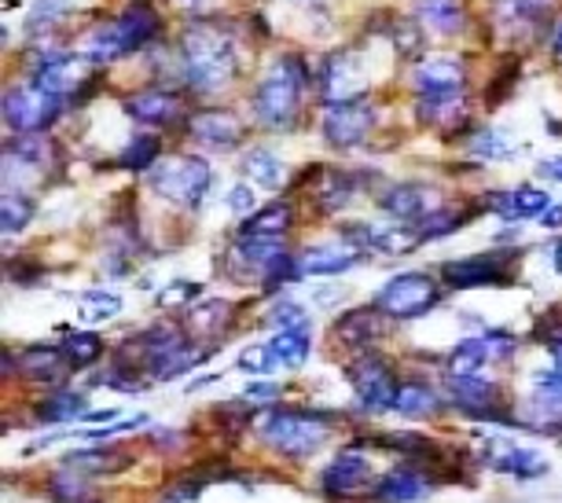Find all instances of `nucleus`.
Returning <instances> with one entry per match:
<instances>
[{
	"label": "nucleus",
	"instance_id": "nucleus-1",
	"mask_svg": "<svg viewBox=\"0 0 562 503\" xmlns=\"http://www.w3.org/2000/svg\"><path fill=\"white\" fill-rule=\"evenodd\" d=\"M239 56L228 34L214 26H188L180 37V74L199 92H217L236 78Z\"/></svg>",
	"mask_w": 562,
	"mask_h": 503
},
{
	"label": "nucleus",
	"instance_id": "nucleus-2",
	"mask_svg": "<svg viewBox=\"0 0 562 503\" xmlns=\"http://www.w3.org/2000/svg\"><path fill=\"white\" fill-rule=\"evenodd\" d=\"M302 92H305L302 59L280 56L265 70L258 89H254V114H258L265 130H288L302 107Z\"/></svg>",
	"mask_w": 562,
	"mask_h": 503
},
{
	"label": "nucleus",
	"instance_id": "nucleus-3",
	"mask_svg": "<svg viewBox=\"0 0 562 503\" xmlns=\"http://www.w3.org/2000/svg\"><path fill=\"white\" fill-rule=\"evenodd\" d=\"M254 431L269 448L283 456H313L316 448L331 434V420L316 412H283V409H265L254 420Z\"/></svg>",
	"mask_w": 562,
	"mask_h": 503
},
{
	"label": "nucleus",
	"instance_id": "nucleus-4",
	"mask_svg": "<svg viewBox=\"0 0 562 503\" xmlns=\"http://www.w3.org/2000/svg\"><path fill=\"white\" fill-rule=\"evenodd\" d=\"M147 180H151V188L162 199L177 202V206H184V210H195L199 202L206 199L214 174H210L206 158L173 155V158H158V163L147 169Z\"/></svg>",
	"mask_w": 562,
	"mask_h": 503
},
{
	"label": "nucleus",
	"instance_id": "nucleus-5",
	"mask_svg": "<svg viewBox=\"0 0 562 503\" xmlns=\"http://www.w3.org/2000/svg\"><path fill=\"white\" fill-rule=\"evenodd\" d=\"M63 111V96L45 89V85H15L4 92V122L8 130L19 136L41 133L45 125L56 122V114Z\"/></svg>",
	"mask_w": 562,
	"mask_h": 503
},
{
	"label": "nucleus",
	"instance_id": "nucleus-6",
	"mask_svg": "<svg viewBox=\"0 0 562 503\" xmlns=\"http://www.w3.org/2000/svg\"><path fill=\"white\" fill-rule=\"evenodd\" d=\"M438 305V283L423 272H401L375 294V309L390 320H416Z\"/></svg>",
	"mask_w": 562,
	"mask_h": 503
},
{
	"label": "nucleus",
	"instance_id": "nucleus-7",
	"mask_svg": "<svg viewBox=\"0 0 562 503\" xmlns=\"http://www.w3.org/2000/svg\"><path fill=\"white\" fill-rule=\"evenodd\" d=\"M368 92V74L360 67L353 52H335L324 59L321 67V96L327 107L338 103H360V96Z\"/></svg>",
	"mask_w": 562,
	"mask_h": 503
},
{
	"label": "nucleus",
	"instance_id": "nucleus-8",
	"mask_svg": "<svg viewBox=\"0 0 562 503\" xmlns=\"http://www.w3.org/2000/svg\"><path fill=\"white\" fill-rule=\"evenodd\" d=\"M379 206H383L386 217H394L401 224H419L434 217L438 210H445V195L434 185H394L379 195Z\"/></svg>",
	"mask_w": 562,
	"mask_h": 503
},
{
	"label": "nucleus",
	"instance_id": "nucleus-9",
	"mask_svg": "<svg viewBox=\"0 0 562 503\" xmlns=\"http://www.w3.org/2000/svg\"><path fill=\"white\" fill-rule=\"evenodd\" d=\"M324 141L335 147H357L364 136L375 130V111L368 103H338L324 111Z\"/></svg>",
	"mask_w": 562,
	"mask_h": 503
},
{
	"label": "nucleus",
	"instance_id": "nucleus-10",
	"mask_svg": "<svg viewBox=\"0 0 562 503\" xmlns=\"http://www.w3.org/2000/svg\"><path fill=\"white\" fill-rule=\"evenodd\" d=\"M416 89L423 100H438V96H460L467 81V67L460 56H423L412 70Z\"/></svg>",
	"mask_w": 562,
	"mask_h": 503
},
{
	"label": "nucleus",
	"instance_id": "nucleus-11",
	"mask_svg": "<svg viewBox=\"0 0 562 503\" xmlns=\"http://www.w3.org/2000/svg\"><path fill=\"white\" fill-rule=\"evenodd\" d=\"M349 379H353L357 398L364 401L368 409H375V412L394 409L397 382H394V371H390L379 357H360L353 368H349Z\"/></svg>",
	"mask_w": 562,
	"mask_h": 503
},
{
	"label": "nucleus",
	"instance_id": "nucleus-12",
	"mask_svg": "<svg viewBox=\"0 0 562 503\" xmlns=\"http://www.w3.org/2000/svg\"><path fill=\"white\" fill-rule=\"evenodd\" d=\"M283 243L280 239H236V246L228 250V269L236 280H269L272 265L283 258Z\"/></svg>",
	"mask_w": 562,
	"mask_h": 503
},
{
	"label": "nucleus",
	"instance_id": "nucleus-13",
	"mask_svg": "<svg viewBox=\"0 0 562 503\" xmlns=\"http://www.w3.org/2000/svg\"><path fill=\"white\" fill-rule=\"evenodd\" d=\"M346 235H353L349 243H357L360 250L386 254V258H401V254H408V250H416V246H419V235L401 228V224L357 221V224H346Z\"/></svg>",
	"mask_w": 562,
	"mask_h": 503
},
{
	"label": "nucleus",
	"instance_id": "nucleus-14",
	"mask_svg": "<svg viewBox=\"0 0 562 503\" xmlns=\"http://www.w3.org/2000/svg\"><path fill=\"white\" fill-rule=\"evenodd\" d=\"M482 463L501 470V474H515V478H540L548 474V459L533 452V448L512 445V441H482Z\"/></svg>",
	"mask_w": 562,
	"mask_h": 503
},
{
	"label": "nucleus",
	"instance_id": "nucleus-15",
	"mask_svg": "<svg viewBox=\"0 0 562 503\" xmlns=\"http://www.w3.org/2000/svg\"><path fill=\"white\" fill-rule=\"evenodd\" d=\"M445 393H449V401L456 409L471 412L474 420H501L496 415V387L490 379H482V375H449V382H445Z\"/></svg>",
	"mask_w": 562,
	"mask_h": 503
},
{
	"label": "nucleus",
	"instance_id": "nucleus-16",
	"mask_svg": "<svg viewBox=\"0 0 562 503\" xmlns=\"http://www.w3.org/2000/svg\"><path fill=\"white\" fill-rule=\"evenodd\" d=\"M364 258V250H360L357 243H324V246H313V250H305L299 258V272L302 276H342L349 272L353 265Z\"/></svg>",
	"mask_w": 562,
	"mask_h": 503
},
{
	"label": "nucleus",
	"instance_id": "nucleus-17",
	"mask_svg": "<svg viewBox=\"0 0 562 503\" xmlns=\"http://www.w3.org/2000/svg\"><path fill=\"white\" fill-rule=\"evenodd\" d=\"M368 481H371V467H368V459L357 456V452H342L331 467L324 470V492L331 500L357 496V492L368 489Z\"/></svg>",
	"mask_w": 562,
	"mask_h": 503
},
{
	"label": "nucleus",
	"instance_id": "nucleus-18",
	"mask_svg": "<svg viewBox=\"0 0 562 503\" xmlns=\"http://www.w3.org/2000/svg\"><path fill=\"white\" fill-rule=\"evenodd\" d=\"M188 133L206 147H236L243 141V122L232 111H199L188 118Z\"/></svg>",
	"mask_w": 562,
	"mask_h": 503
},
{
	"label": "nucleus",
	"instance_id": "nucleus-19",
	"mask_svg": "<svg viewBox=\"0 0 562 503\" xmlns=\"http://www.w3.org/2000/svg\"><path fill=\"white\" fill-rule=\"evenodd\" d=\"M78 56L89 63V67H108V63L130 56V45H125V34H122V23H100L92 26L89 34L81 37L78 45Z\"/></svg>",
	"mask_w": 562,
	"mask_h": 503
},
{
	"label": "nucleus",
	"instance_id": "nucleus-20",
	"mask_svg": "<svg viewBox=\"0 0 562 503\" xmlns=\"http://www.w3.org/2000/svg\"><path fill=\"white\" fill-rule=\"evenodd\" d=\"M445 280L452 287H460V291H471V287H493V283H507L512 276H507L504 261L501 258H463V261H449L445 265Z\"/></svg>",
	"mask_w": 562,
	"mask_h": 503
},
{
	"label": "nucleus",
	"instance_id": "nucleus-21",
	"mask_svg": "<svg viewBox=\"0 0 562 503\" xmlns=\"http://www.w3.org/2000/svg\"><path fill=\"white\" fill-rule=\"evenodd\" d=\"M434 492V481L416 467H394L390 474L375 485L379 503H416Z\"/></svg>",
	"mask_w": 562,
	"mask_h": 503
},
{
	"label": "nucleus",
	"instance_id": "nucleus-22",
	"mask_svg": "<svg viewBox=\"0 0 562 503\" xmlns=\"http://www.w3.org/2000/svg\"><path fill=\"white\" fill-rule=\"evenodd\" d=\"M125 114L140 125H166L180 114V100L166 89H144L125 100Z\"/></svg>",
	"mask_w": 562,
	"mask_h": 503
},
{
	"label": "nucleus",
	"instance_id": "nucleus-23",
	"mask_svg": "<svg viewBox=\"0 0 562 503\" xmlns=\"http://www.w3.org/2000/svg\"><path fill=\"white\" fill-rule=\"evenodd\" d=\"M493 213H501L504 221H526V217H544V210L551 206L544 188H515V191H501V195H490Z\"/></svg>",
	"mask_w": 562,
	"mask_h": 503
},
{
	"label": "nucleus",
	"instance_id": "nucleus-24",
	"mask_svg": "<svg viewBox=\"0 0 562 503\" xmlns=\"http://www.w3.org/2000/svg\"><path fill=\"white\" fill-rule=\"evenodd\" d=\"M294 224V206L291 202H272L265 210H254L250 217L239 224V239H283Z\"/></svg>",
	"mask_w": 562,
	"mask_h": 503
},
{
	"label": "nucleus",
	"instance_id": "nucleus-25",
	"mask_svg": "<svg viewBox=\"0 0 562 503\" xmlns=\"http://www.w3.org/2000/svg\"><path fill=\"white\" fill-rule=\"evenodd\" d=\"M551 4H555V0H496V19H501V26L507 34L526 37L544 23Z\"/></svg>",
	"mask_w": 562,
	"mask_h": 503
},
{
	"label": "nucleus",
	"instance_id": "nucleus-26",
	"mask_svg": "<svg viewBox=\"0 0 562 503\" xmlns=\"http://www.w3.org/2000/svg\"><path fill=\"white\" fill-rule=\"evenodd\" d=\"M335 335H338V342H346V346H371V342L383 335V313H379L375 305L349 309V313L338 316Z\"/></svg>",
	"mask_w": 562,
	"mask_h": 503
},
{
	"label": "nucleus",
	"instance_id": "nucleus-27",
	"mask_svg": "<svg viewBox=\"0 0 562 503\" xmlns=\"http://www.w3.org/2000/svg\"><path fill=\"white\" fill-rule=\"evenodd\" d=\"M310 346H313L310 327H288L272 335L269 353L280 368H299V364H305V357H310Z\"/></svg>",
	"mask_w": 562,
	"mask_h": 503
},
{
	"label": "nucleus",
	"instance_id": "nucleus-28",
	"mask_svg": "<svg viewBox=\"0 0 562 503\" xmlns=\"http://www.w3.org/2000/svg\"><path fill=\"white\" fill-rule=\"evenodd\" d=\"M243 169H247V177L254 185H261L269 191L288 185V166H283L272 152H265V147H250V152L243 155Z\"/></svg>",
	"mask_w": 562,
	"mask_h": 503
},
{
	"label": "nucleus",
	"instance_id": "nucleus-29",
	"mask_svg": "<svg viewBox=\"0 0 562 503\" xmlns=\"http://www.w3.org/2000/svg\"><path fill=\"white\" fill-rule=\"evenodd\" d=\"M467 118V100L460 96H438V100H419V122L434 130H456Z\"/></svg>",
	"mask_w": 562,
	"mask_h": 503
},
{
	"label": "nucleus",
	"instance_id": "nucleus-30",
	"mask_svg": "<svg viewBox=\"0 0 562 503\" xmlns=\"http://www.w3.org/2000/svg\"><path fill=\"white\" fill-rule=\"evenodd\" d=\"M419 19H423V26L438 30V34H456V30H463L467 23L463 0H423Z\"/></svg>",
	"mask_w": 562,
	"mask_h": 503
},
{
	"label": "nucleus",
	"instance_id": "nucleus-31",
	"mask_svg": "<svg viewBox=\"0 0 562 503\" xmlns=\"http://www.w3.org/2000/svg\"><path fill=\"white\" fill-rule=\"evenodd\" d=\"M493 360L490 338H463L460 346L449 353V375H479L485 364Z\"/></svg>",
	"mask_w": 562,
	"mask_h": 503
},
{
	"label": "nucleus",
	"instance_id": "nucleus-32",
	"mask_svg": "<svg viewBox=\"0 0 562 503\" xmlns=\"http://www.w3.org/2000/svg\"><path fill=\"white\" fill-rule=\"evenodd\" d=\"M119 23H122V34H125V45H130V52H140L147 41L158 34V15L151 12V8H144V4H133L130 12L119 15Z\"/></svg>",
	"mask_w": 562,
	"mask_h": 503
},
{
	"label": "nucleus",
	"instance_id": "nucleus-33",
	"mask_svg": "<svg viewBox=\"0 0 562 503\" xmlns=\"http://www.w3.org/2000/svg\"><path fill=\"white\" fill-rule=\"evenodd\" d=\"M48 492L56 503H97L89 474H81V470H59V474H52Z\"/></svg>",
	"mask_w": 562,
	"mask_h": 503
},
{
	"label": "nucleus",
	"instance_id": "nucleus-34",
	"mask_svg": "<svg viewBox=\"0 0 562 503\" xmlns=\"http://www.w3.org/2000/svg\"><path fill=\"white\" fill-rule=\"evenodd\" d=\"M232 320V305L221 302V298H206V302H195L188 309V327L199 331V335H217L225 331Z\"/></svg>",
	"mask_w": 562,
	"mask_h": 503
},
{
	"label": "nucleus",
	"instance_id": "nucleus-35",
	"mask_svg": "<svg viewBox=\"0 0 562 503\" xmlns=\"http://www.w3.org/2000/svg\"><path fill=\"white\" fill-rule=\"evenodd\" d=\"M70 470H81L89 478H103V474H114V470L125 467V456L119 452H108V448H85V452H70L63 459Z\"/></svg>",
	"mask_w": 562,
	"mask_h": 503
},
{
	"label": "nucleus",
	"instance_id": "nucleus-36",
	"mask_svg": "<svg viewBox=\"0 0 562 503\" xmlns=\"http://www.w3.org/2000/svg\"><path fill=\"white\" fill-rule=\"evenodd\" d=\"M438 409H441V398L430 387H423V382H401V387H397L394 412H401V415H434Z\"/></svg>",
	"mask_w": 562,
	"mask_h": 503
},
{
	"label": "nucleus",
	"instance_id": "nucleus-37",
	"mask_svg": "<svg viewBox=\"0 0 562 503\" xmlns=\"http://www.w3.org/2000/svg\"><path fill=\"white\" fill-rule=\"evenodd\" d=\"M15 364H19V371H23L26 379L52 382V379H59V375H63V364H67V357H59L56 349H30Z\"/></svg>",
	"mask_w": 562,
	"mask_h": 503
},
{
	"label": "nucleus",
	"instance_id": "nucleus-38",
	"mask_svg": "<svg viewBox=\"0 0 562 503\" xmlns=\"http://www.w3.org/2000/svg\"><path fill=\"white\" fill-rule=\"evenodd\" d=\"M103 353V342L92 335V331H74L63 342V357H67L70 368H89V364H97Z\"/></svg>",
	"mask_w": 562,
	"mask_h": 503
},
{
	"label": "nucleus",
	"instance_id": "nucleus-39",
	"mask_svg": "<svg viewBox=\"0 0 562 503\" xmlns=\"http://www.w3.org/2000/svg\"><path fill=\"white\" fill-rule=\"evenodd\" d=\"M533 404L548 412V420H562V375L544 371L533 379Z\"/></svg>",
	"mask_w": 562,
	"mask_h": 503
},
{
	"label": "nucleus",
	"instance_id": "nucleus-40",
	"mask_svg": "<svg viewBox=\"0 0 562 503\" xmlns=\"http://www.w3.org/2000/svg\"><path fill=\"white\" fill-rule=\"evenodd\" d=\"M30 221H34V202L19 195V191H8L4 202H0V228H4V235L23 232Z\"/></svg>",
	"mask_w": 562,
	"mask_h": 503
},
{
	"label": "nucleus",
	"instance_id": "nucleus-41",
	"mask_svg": "<svg viewBox=\"0 0 562 503\" xmlns=\"http://www.w3.org/2000/svg\"><path fill=\"white\" fill-rule=\"evenodd\" d=\"M349 195H353V180H349L346 174H327L321 180V191H316V206H321L324 213H335L342 210Z\"/></svg>",
	"mask_w": 562,
	"mask_h": 503
},
{
	"label": "nucleus",
	"instance_id": "nucleus-42",
	"mask_svg": "<svg viewBox=\"0 0 562 503\" xmlns=\"http://www.w3.org/2000/svg\"><path fill=\"white\" fill-rule=\"evenodd\" d=\"M467 152L474 158H482V163H504V158H512V144L504 141L496 130H479L471 136V144H467Z\"/></svg>",
	"mask_w": 562,
	"mask_h": 503
},
{
	"label": "nucleus",
	"instance_id": "nucleus-43",
	"mask_svg": "<svg viewBox=\"0 0 562 503\" xmlns=\"http://www.w3.org/2000/svg\"><path fill=\"white\" fill-rule=\"evenodd\" d=\"M85 409V398L81 393H70V390H59V393H52V398L41 404L37 409V415L45 423H67V420H74Z\"/></svg>",
	"mask_w": 562,
	"mask_h": 503
},
{
	"label": "nucleus",
	"instance_id": "nucleus-44",
	"mask_svg": "<svg viewBox=\"0 0 562 503\" xmlns=\"http://www.w3.org/2000/svg\"><path fill=\"white\" fill-rule=\"evenodd\" d=\"M122 313V298L119 294H97V291H89V294H81V320L85 324H100V320H111V316H119Z\"/></svg>",
	"mask_w": 562,
	"mask_h": 503
},
{
	"label": "nucleus",
	"instance_id": "nucleus-45",
	"mask_svg": "<svg viewBox=\"0 0 562 503\" xmlns=\"http://www.w3.org/2000/svg\"><path fill=\"white\" fill-rule=\"evenodd\" d=\"M158 152H162L158 136L144 133V136H136V141H130V147H125V155H122V166H130V169H151L158 163Z\"/></svg>",
	"mask_w": 562,
	"mask_h": 503
},
{
	"label": "nucleus",
	"instance_id": "nucleus-46",
	"mask_svg": "<svg viewBox=\"0 0 562 503\" xmlns=\"http://www.w3.org/2000/svg\"><path fill=\"white\" fill-rule=\"evenodd\" d=\"M463 224V217L460 213H452V210H438L434 217H427V221H419L416 232L419 235V243H427V239H441V235H449V232H456Z\"/></svg>",
	"mask_w": 562,
	"mask_h": 503
},
{
	"label": "nucleus",
	"instance_id": "nucleus-47",
	"mask_svg": "<svg viewBox=\"0 0 562 503\" xmlns=\"http://www.w3.org/2000/svg\"><path fill=\"white\" fill-rule=\"evenodd\" d=\"M63 12H67V0H37L34 12H30V19H26V34L34 37L37 30H45V26L56 23Z\"/></svg>",
	"mask_w": 562,
	"mask_h": 503
},
{
	"label": "nucleus",
	"instance_id": "nucleus-48",
	"mask_svg": "<svg viewBox=\"0 0 562 503\" xmlns=\"http://www.w3.org/2000/svg\"><path fill=\"white\" fill-rule=\"evenodd\" d=\"M272 320L280 331L288 327H310V316H305V309L299 302H291V298H280V302L272 305Z\"/></svg>",
	"mask_w": 562,
	"mask_h": 503
},
{
	"label": "nucleus",
	"instance_id": "nucleus-49",
	"mask_svg": "<svg viewBox=\"0 0 562 503\" xmlns=\"http://www.w3.org/2000/svg\"><path fill=\"white\" fill-rule=\"evenodd\" d=\"M537 338L544 342L548 349L562 346V309H548V313L537 320Z\"/></svg>",
	"mask_w": 562,
	"mask_h": 503
},
{
	"label": "nucleus",
	"instance_id": "nucleus-50",
	"mask_svg": "<svg viewBox=\"0 0 562 503\" xmlns=\"http://www.w3.org/2000/svg\"><path fill=\"white\" fill-rule=\"evenodd\" d=\"M272 368H280V364L272 360L269 346H254V349H247V353H243V357H239V371L265 375V371H272Z\"/></svg>",
	"mask_w": 562,
	"mask_h": 503
},
{
	"label": "nucleus",
	"instance_id": "nucleus-51",
	"mask_svg": "<svg viewBox=\"0 0 562 503\" xmlns=\"http://www.w3.org/2000/svg\"><path fill=\"white\" fill-rule=\"evenodd\" d=\"M199 291H203V287L199 283H188V280H177V283H169L162 294H158V305H184L188 298H195Z\"/></svg>",
	"mask_w": 562,
	"mask_h": 503
},
{
	"label": "nucleus",
	"instance_id": "nucleus-52",
	"mask_svg": "<svg viewBox=\"0 0 562 503\" xmlns=\"http://www.w3.org/2000/svg\"><path fill=\"white\" fill-rule=\"evenodd\" d=\"M228 206L239 213V217H250V210H254V191L247 185H236L228 191Z\"/></svg>",
	"mask_w": 562,
	"mask_h": 503
},
{
	"label": "nucleus",
	"instance_id": "nucleus-53",
	"mask_svg": "<svg viewBox=\"0 0 562 503\" xmlns=\"http://www.w3.org/2000/svg\"><path fill=\"white\" fill-rule=\"evenodd\" d=\"M280 398V387H272V382H254V387L243 390V401H276Z\"/></svg>",
	"mask_w": 562,
	"mask_h": 503
},
{
	"label": "nucleus",
	"instance_id": "nucleus-54",
	"mask_svg": "<svg viewBox=\"0 0 562 503\" xmlns=\"http://www.w3.org/2000/svg\"><path fill=\"white\" fill-rule=\"evenodd\" d=\"M114 415H122V412H119V409H100V412L81 415V420H85V423H108V426H111V423H114Z\"/></svg>",
	"mask_w": 562,
	"mask_h": 503
},
{
	"label": "nucleus",
	"instance_id": "nucleus-55",
	"mask_svg": "<svg viewBox=\"0 0 562 503\" xmlns=\"http://www.w3.org/2000/svg\"><path fill=\"white\" fill-rule=\"evenodd\" d=\"M540 224H544V228H562V206H548Z\"/></svg>",
	"mask_w": 562,
	"mask_h": 503
},
{
	"label": "nucleus",
	"instance_id": "nucleus-56",
	"mask_svg": "<svg viewBox=\"0 0 562 503\" xmlns=\"http://www.w3.org/2000/svg\"><path fill=\"white\" fill-rule=\"evenodd\" d=\"M544 174H548V177H555V180H562V158H551V163H544Z\"/></svg>",
	"mask_w": 562,
	"mask_h": 503
},
{
	"label": "nucleus",
	"instance_id": "nucleus-57",
	"mask_svg": "<svg viewBox=\"0 0 562 503\" xmlns=\"http://www.w3.org/2000/svg\"><path fill=\"white\" fill-rule=\"evenodd\" d=\"M551 52H555V59L562 63V23L555 26V37H551Z\"/></svg>",
	"mask_w": 562,
	"mask_h": 503
},
{
	"label": "nucleus",
	"instance_id": "nucleus-58",
	"mask_svg": "<svg viewBox=\"0 0 562 503\" xmlns=\"http://www.w3.org/2000/svg\"><path fill=\"white\" fill-rule=\"evenodd\" d=\"M551 357H555V371L562 375V346H555V349H551Z\"/></svg>",
	"mask_w": 562,
	"mask_h": 503
},
{
	"label": "nucleus",
	"instance_id": "nucleus-59",
	"mask_svg": "<svg viewBox=\"0 0 562 503\" xmlns=\"http://www.w3.org/2000/svg\"><path fill=\"white\" fill-rule=\"evenodd\" d=\"M555 272L562 276V246H559V250H555Z\"/></svg>",
	"mask_w": 562,
	"mask_h": 503
}]
</instances>
